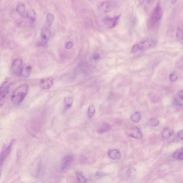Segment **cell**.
Returning <instances> with one entry per match:
<instances>
[{"instance_id":"1","label":"cell","mask_w":183,"mask_h":183,"mask_svg":"<svg viewBox=\"0 0 183 183\" xmlns=\"http://www.w3.org/2000/svg\"><path fill=\"white\" fill-rule=\"evenodd\" d=\"M28 86L24 84L16 88L11 96V100L14 105H18L24 100L28 91Z\"/></svg>"},{"instance_id":"2","label":"cell","mask_w":183,"mask_h":183,"mask_svg":"<svg viewBox=\"0 0 183 183\" xmlns=\"http://www.w3.org/2000/svg\"><path fill=\"white\" fill-rule=\"evenodd\" d=\"M157 41L155 39H148L136 44L134 46L132 51L133 53H137L152 48L156 46Z\"/></svg>"},{"instance_id":"3","label":"cell","mask_w":183,"mask_h":183,"mask_svg":"<svg viewBox=\"0 0 183 183\" xmlns=\"http://www.w3.org/2000/svg\"><path fill=\"white\" fill-rule=\"evenodd\" d=\"M162 11L160 4L158 3L155 8L151 15L149 20V27L151 28L154 29L156 28L160 19L162 17Z\"/></svg>"},{"instance_id":"4","label":"cell","mask_w":183,"mask_h":183,"mask_svg":"<svg viewBox=\"0 0 183 183\" xmlns=\"http://www.w3.org/2000/svg\"><path fill=\"white\" fill-rule=\"evenodd\" d=\"M11 85L10 84L6 83L0 87V108L5 104L9 97Z\"/></svg>"},{"instance_id":"5","label":"cell","mask_w":183,"mask_h":183,"mask_svg":"<svg viewBox=\"0 0 183 183\" xmlns=\"http://www.w3.org/2000/svg\"><path fill=\"white\" fill-rule=\"evenodd\" d=\"M23 61L21 58L17 59L14 61L11 65V71L14 74L21 76L23 67Z\"/></svg>"},{"instance_id":"6","label":"cell","mask_w":183,"mask_h":183,"mask_svg":"<svg viewBox=\"0 0 183 183\" xmlns=\"http://www.w3.org/2000/svg\"><path fill=\"white\" fill-rule=\"evenodd\" d=\"M113 1H106L103 2L99 6L100 10L104 13H107L112 10L115 6Z\"/></svg>"},{"instance_id":"7","label":"cell","mask_w":183,"mask_h":183,"mask_svg":"<svg viewBox=\"0 0 183 183\" xmlns=\"http://www.w3.org/2000/svg\"><path fill=\"white\" fill-rule=\"evenodd\" d=\"M15 140L13 139L8 145L4 149L0 154V159L5 161L11 152L12 148L14 145Z\"/></svg>"},{"instance_id":"8","label":"cell","mask_w":183,"mask_h":183,"mask_svg":"<svg viewBox=\"0 0 183 183\" xmlns=\"http://www.w3.org/2000/svg\"><path fill=\"white\" fill-rule=\"evenodd\" d=\"M120 15L116 16L113 17L107 18L104 20V22L110 28H113L116 25L119 21Z\"/></svg>"},{"instance_id":"9","label":"cell","mask_w":183,"mask_h":183,"mask_svg":"<svg viewBox=\"0 0 183 183\" xmlns=\"http://www.w3.org/2000/svg\"><path fill=\"white\" fill-rule=\"evenodd\" d=\"M54 83V78L51 77L46 78L40 80V86L43 89L48 90L52 87Z\"/></svg>"},{"instance_id":"10","label":"cell","mask_w":183,"mask_h":183,"mask_svg":"<svg viewBox=\"0 0 183 183\" xmlns=\"http://www.w3.org/2000/svg\"><path fill=\"white\" fill-rule=\"evenodd\" d=\"M51 31L50 29L44 27L41 30V37L42 44H46L50 39Z\"/></svg>"},{"instance_id":"11","label":"cell","mask_w":183,"mask_h":183,"mask_svg":"<svg viewBox=\"0 0 183 183\" xmlns=\"http://www.w3.org/2000/svg\"><path fill=\"white\" fill-rule=\"evenodd\" d=\"M129 136L135 139H140L142 138V133L138 127L132 128L129 132Z\"/></svg>"},{"instance_id":"12","label":"cell","mask_w":183,"mask_h":183,"mask_svg":"<svg viewBox=\"0 0 183 183\" xmlns=\"http://www.w3.org/2000/svg\"><path fill=\"white\" fill-rule=\"evenodd\" d=\"M16 11L21 17L25 18L27 17L26 7L24 4L21 2L18 3L16 6Z\"/></svg>"},{"instance_id":"13","label":"cell","mask_w":183,"mask_h":183,"mask_svg":"<svg viewBox=\"0 0 183 183\" xmlns=\"http://www.w3.org/2000/svg\"><path fill=\"white\" fill-rule=\"evenodd\" d=\"M73 160V156L72 155H67L64 157L62 161L61 169L64 170L68 167L70 166Z\"/></svg>"},{"instance_id":"14","label":"cell","mask_w":183,"mask_h":183,"mask_svg":"<svg viewBox=\"0 0 183 183\" xmlns=\"http://www.w3.org/2000/svg\"><path fill=\"white\" fill-rule=\"evenodd\" d=\"M108 155L110 158L114 160H119L121 157L120 152L116 149L109 150L108 152Z\"/></svg>"},{"instance_id":"15","label":"cell","mask_w":183,"mask_h":183,"mask_svg":"<svg viewBox=\"0 0 183 183\" xmlns=\"http://www.w3.org/2000/svg\"><path fill=\"white\" fill-rule=\"evenodd\" d=\"M31 70L32 67L31 66L23 67L21 71V76L25 78L28 77L30 75Z\"/></svg>"},{"instance_id":"16","label":"cell","mask_w":183,"mask_h":183,"mask_svg":"<svg viewBox=\"0 0 183 183\" xmlns=\"http://www.w3.org/2000/svg\"><path fill=\"white\" fill-rule=\"evenodd\" d=\"M111 129V126L109 124L105 123L101 126L97 130L99 133H102L109 131Z\"/></svg>"},{"instance_id":"17","label":"cell","mask_w":183,"mask_h":183,"mask_svg":"<svg viewBox=\"0 0 183 183\" xmlns=\"http://www.w3.org/2000/svg\"><path fill=\"white\" fill-rule=\"evenodd\" d=\"M27 17L32 22H34L36 18V13L33 9H29L27 13Z\"/></svg>"},{"instance_id":"18","label":"cell","mask_w":183,"mask_h":183,"mask_svg":"<svg viewBox=\"0 0 183 183\" xmlns=\"http://www.w3.org/2000/svg\"><path fill=\"white\" fill-rule=\"evenodd\" d=\"M174 133L172 130L169 128H165L163 130L162 136L165 139H168L172 136Z\"/></svg>"},{"instance_id":"19","label":"cell","mask_w":183,"mask_h":183,"mask_svg":"<svg viewBox=\"0 0 183 183\" xmlns=\"http://www.w3.org/2000/svg\"><path fill=\"white\" fill-rule=\"evenodd\" d=\"M54 19V15L52 14H48L47 15L46 18V24L45 27L49 28L51 25H52Z\"/></svg>"},{"instance_id":"20","label":"cell","mask_w":183,"mask_h":183,"mask_svg":"<svg viewBox=\"0 0 183 183\" xmlns=\"http://www.w3.org/2000/svg\"><path fill=\"white\" fill-rule=\"evenodd\" d=\"M73 102V99L72 97H67L64 98L65 106L67 109H70L72 107Z\"/></svg>"},{"instance_id":"21","label":"cell","mask_w":183,"mask_h":183,"mask_svg":"<svg viewBox=\"0 0 183 183\" xmlns=\"http://www.w3.org/2000/svg\"><path fill=\"white\" fill-rule=\"evenodd\" d=\"M183 152L182 148L178 149L173 154V156L174 158L178 159V160H182L183 158Z\"/></svg>"},{"instance_id":"22","label":"cell","mask_w":183,"mask_h":183,"mask_svg":"<svg viewBox=\"0 0 183 183\" xmlns=\"http://www.w3.org/2000/svg\"><path fill=\"white\" fill-rule=\"evenodd\" d=\"M95 112V106L93 105H90L88 110V115L89 119H91L94 116Z\"/></svg>"},{"instance_id":"23","label":"cell","mask_w":183,"mask_h":183,"mask_svg":"<svg viewBox=\"0 0 183 183\" xmlns=\"http://www.w3.org/2000/svg\"><path fill=\"white\" fill-rule=\"evenodd\" d=\"M176 36L177 38L179 40L181 41L182 42L183 41V27L182 23L181 24L178 26L177 30Z\"/></svg>"},{"instance_id":"24","label":"cell","mask_w":183,"mask_h":183,"mask_svg":"<svg viewBox=\"0 0 183 183\" xmlns=\"http://www.w3.org/2000/svg\"><path fill=\"white\" fill-rule=\"evenodd\" d=\"M141 119V115L139 112H136L131 116L132 121L135 123H138Z\"/></svg>"},{"instance_id":"25","label":"cell","mask_w":183,"mask_h":183,"mask_svg":"<svg viewBox=\"0 0 183 183\" xmlns=\"http://www.w3.org/2000/svg\"><path fill=\"white\" fill-rule=\"evenodd\" d=\"M159 120L156 118H152L149 120V125L151 126H157L159 124Z\"/></svg>"},{"instance_id":"26","label":"cell","mask_w":183,"mask_h":183,"mask_svg":"<svg viewBox=\"0 0 183 183\" xmlns=\"http://www.w3.org/2000/svg\"><path fill=\"white\" fill-rule=\"evenodd\" d=\"M77 176L80 183H86L87 180L85 177L81 173L77 172L76 173Z\"/></svg>"},{"instance_id":"27","label":"cell","mask_w":183,"mask_h":183,"mask_svg":"<svg viewBox=\"0 0 183 183\" xmlns=\"http://www.w3.org/2000/svg\"><path fill=\"white\" fill-rule=\"evenodd\" d=\"M178 79V76L175 72H173L170 74V79L171 82H175Z\"/></svg>"},{"instance_id":"28","label":"cell","mask_w":183,"mask_h":183,"mask_svg":"<svg viewBox=\"0 0 183 183\" xmlns=\"http://www.w3.org/2000/svg\"><path fill=\"white\" fill-rule=\"evenodd\" d=\"M182 101L183 100L181 99L178 97L175 98L174 101L175 105L177 106H180V107L182 106L183 105Z\"/></svg>"},{"instance_id":"29","label":"cell","mask_w":183,"mask_h":183,"mask_svg":"<svg viewBox=\"0 0 183 183\" xmlns=\"http://www.w3.org/2000/svg\"><path fill=\"white\" fill-rule=\"evenodd\" d=\"M73 46V43L71 42H69L66 43L65 46V48L67 50H70V49L72 48Z\"/></svg>"},{"instance_id":"30","label":"cell","mask_w":183,"mask_h":183,"mask_svg":"<svg viewBox=\"0 0 183 183\" xmlns=\"http://www.w3.org/2000/svg\"><path fill=\"white\" fill-rule=\"evenodd\" d=\"M177 66L179 68H182L183 66V61L182 58H180L179 60L178 61V62L177 63Z\"/></svg>"},{"instance_id":"31","label":"cell","mask_w":183,"mask_h":183,"mask_svg":"<svg viewBox=\"0 0 183 183\" xmlns=\"http://www.w3.org/2000/svg\"><path fill=\"white\" fill-rule=\"evenodd\" d=\"M4 161H5L0 159V178L2 175V172Z\"/></svg>"},{"instance_id":"32","label":"cell","mask_w":183,"mask_h":183,"mask_svg":"<svg viewBox=\"0 0 183 183\" xmlns=\"http://www.w3.org/2000/svg\"><path fill=\"white\" fill-rule=\"evenodd\" d=\"M178 136L179 138L182 140H183V130H180L178 132Z\"/></svg>"},{"instance_id":"33","label":"cell","mask_w":183,"mask_h":183,"mask_svg":"<svg viewBox=\"0 0 183 183\" xmlns=\"http://www.w3.org/2000/svg\"><path fill=\"white\" fill-rule=\"evenodd\" d=\"M100 58V56L99 54H96L93 55V58L94 60H98Z\"/></svg>"},{"instance_id":"34","label":"cell","mask_w":183,"mask_h":183,"mask_svg":"<svg viewBox=\"0 0 183 183\" xmlns=\"http://www.w3.org/2000/svg\"><path fill=\"white\" fill-rule=\"evenodd\" d=\"M178 97L180 98L181 99L183 100V92L182 90H181L179 92L178 95Z\"/></svg>"}]
</instances>
